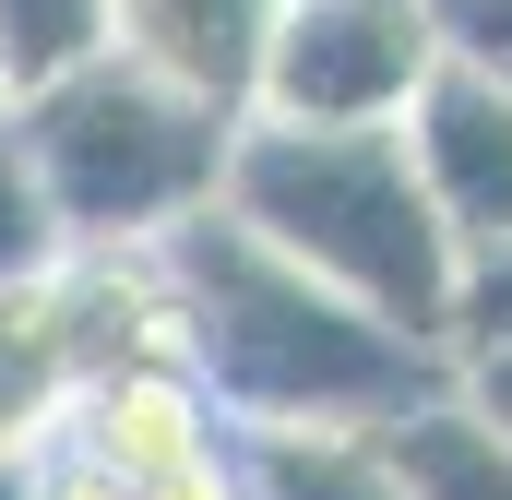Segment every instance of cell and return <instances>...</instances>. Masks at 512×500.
Segmentation results:
<instances>
[{
    "label": "cell",
    "mask_w": 512,
    "mask_h": 500,
    "mask_svg": "<svg viewBox=\"0 0 512 500\" xmlns=\"http://www.w3.org/2000/svg\"><path fill=\"white\" fill-rule=\"evenodd\" d=\"M477 358H512V239L501 250H465V274H453L441 370H477Z\"/></svg>",
    "instance_id": "4fadbf2b"
},
{
    "label": "cell",
    "mask_w": 512,
    "mask_h": 500,
    "mask_svg": "<svg viewBox=\"0 0 512 500\" xmlns=\"http://www.w3.org/2000/svg\"><path fill=\"white\" fill-rule=\"evenodd\" d=\"M155 298H167V358L227 429H393L453 393L429 346H405L334 286H310L227 203L155 239Z\"/></svg>",
    "instance_id": "6da1fadb"
},
{
    "label": "cell",
    "mask_w": 512,
    "mask_h": 500,
    "mask_svg": "<svg viewBox=\"0 0 512 500\" xmlns=\"http://www.w3.org/2000/svg\"><path fill=\"white\" fill-rule=\"evenodd\" d=\"M96 48H108V0H0V96H36Z\"/></svg>",
    "instance_id": "8fae6325"
},
{
    "label": "cell",
    "mask_w": 512,
    "mask_h": 500,
    "mask_svg": "<svg viewBox=\"0 0 512 500\" xmlns=\"http://www.w3.org/2000/svg\"><path fill=\"white\" fill-rule=\"evenodd\" d=\"M453 405H465L477 429H501V441H512V358H477V370H453Z\"/></svg>",
    "instance_id": "9a60e30c"
},
{
    "label": "cell",
    "mask_w": 512,
    "mask_h": 500,
    "mask_svg": "<svg viewBox=\"0 0 512 500\" xmlns=\"http://www.w3.org/2000/svg\"><path fill=\"white\" fill-rule=\"evenodd\" d=\"M274 12L286 0H108V48L143 60L155 84L203 96L215 120H251L262 48H274Z\"/></svg>",
    "instance_id": "ba28073f"
},
{
    "label": "cell",
    "mask_w": 512,
    "mask_h": 500,
    "mask_svg": "<svg viewBox=\"0 0 512 500\" xmlns=\"http://www.w3.org/2000/svg\"><path fill=\"white\" fill-rule=\"evenodd\" d=\"M393 477H405V500H512V441L441 393V405L393 417Z\"/></svg>",
    "instance_id": "30bf717a"
},
{
    "label": "cell",
    "mask_w": 512,
    "mask_h": 500,
    "mask_svg": "<svg viewBox=\"0 0 512 500\" xmlns=\"http://www.w3.org/2000/svg\"><path fill=\"white\" fill-rule=\"evenodd\" d=\"M72 239H60V215H48V191H36V155H24V131L0 108V286H36V274H60Z\"/></svg>",
    "instance_id": "7c38bea8"
},
{
    "label": "cell",
    "mask_w": 512,
    "mask_h": 500,
    "mask_svg": "<svg viewBox=\"0 0 512 500\" xmlns=\"http://www.w3.org/2000/svg\"><path fill=\"white\" fill-rule=\"evenodd\" d=\"M429 24H441V60L512 96V0H429Z\"/></svg>",
    "instance_id": "5bb4252c"
},
{
    "label": "cell",
    "mask_w": 512,
    "mask_h": 500,
    "mask_svg": "<svg viewBox=\"0 0 512 500\" xmlns=\"http://www.w3.org/2000/svg\"><path fill=\"white\" fill-rule=\"evenodd\" d=\"M12 131H24L36 191H48L72 250H155L167 227H191L227 191V143H239V120L155 84L120 48H96V60L48 72L36 96H12Z\"/></svg>",
    "instance_id": "3957f363"
},
{
    "label": "cell",
    "mask_w": 512,
    "mask_h": 500,
    "mask_svg": "<svg viewBox=\"0 0 512 500\" xmlns=\"http://www.w3.org/2000/svg\"><path fill=\"white\" fill-rule=\"evenodd\" d=\"M167 358L155 250H72L36 286H0V465H24L84 381Z\"/></svg>",
    "instance_id": "277c9868"
},
{
    "label": "cell",
    "mask_w": 512,
    "mask_h": 500,
    "mask_svg": "<svg viewBox=\"0 0 512 500\" xmlns=\"http://www.w3.org/2000/svg\"><path fill=\"white\" fill-rule=\"evenodd\" d=\"M393 131H405V167H417V191H429L453 262L465 250H501L512 239V96L477 84L465 60H441Z\"/></svg>",
    "instance_id": "52a82bcc"
},
{
    "label": "cell",
    "mask_w": 512,
    "mask_h": 500,
    "mask_svg": "<svg viewBox=\"0 0 512 500\" xmlns=\"http://www.w3.org/2000/svg\"><path fill=\"white\" fill-rule=\"evenodd\" d=\"M0 500H24V465H0Z\"/></svg>",
    "instance_id": "2e32d148"
},
{
    "label": "cell",
    "mask_w": 512,
    "mask_h": 500,
    "mask_svg": "<svg viewBox=\"0 0 512 500\" xmlns=\"http://www.w3.org/2000/svg\"><path fill=\"white\" fill-rule=\"evenodd\" d=\"M60 453H84L96 477H120L131 500H167L179 477H203L215 453H227V417L191 393L179 358H131V370L84 381L72 405H60V429H48Z\"/></svg>",
    "instance_id": "8992f818"
},
{
    "label": "cell",
    "mask_w": 512,
    "mask_h": 500,
    "mask_svg": "<svg viewBox=\"0 0 512 500\" xmlns=\"http://www.w3.org/2000/svg\"><path fill=\"white\" fill-rule=\"evenodd\" d=\"M0 108H12V96H0Z\"/></svg>",
    "instance_id": "e0dca14e"
},
{
    "label": "cell",
    "mask_w": 512,
    "mask_h": 500,
    "mask_svg": "<svg viewBox=\"0 0 512 500\" xmlns=\"http://www.w3.org/2000/svg\"><path fill=\"white\" fill-rule=\"evenodd\" d=\"M429 72H441L429 0H286L274 12V48H262V84H251V120L393 131Z\"/></svg>",
    "instance_id": "5b68a950"
},
{
    "label": "cell",
    "mask_w": 512,
    "mask_h": 500,
    "mask_svg": "<svg viewBox=\"0 0 512 500\" xmlns=\"http://www.w3.org/2000/svg\"><path fill=\"white\" fill-rule=\"evenodd\" d=\"M239 500H405L393 429H227Z\"/></svg>",
    "instance_id": "9c48e42d"
},
{
    "label": "cell",
    "mask_w": 512,
    "mask_h": 500,
    "mask_svg": "<svg viewBox=\"0 0 512 500\" xmlns=\"http://www.w3.org/2000/svg\"><path fill=\"white\" fill-rule=\"evenodd\" d=\"M262 250H286L310 286H334L346 310H370L382 334L441 358L453 322V239L405 167V131H286V120H239L227 143V191H215Z\"/></svg>",
    "instance_id": "7a4b0ae2"
}]
</instances>
